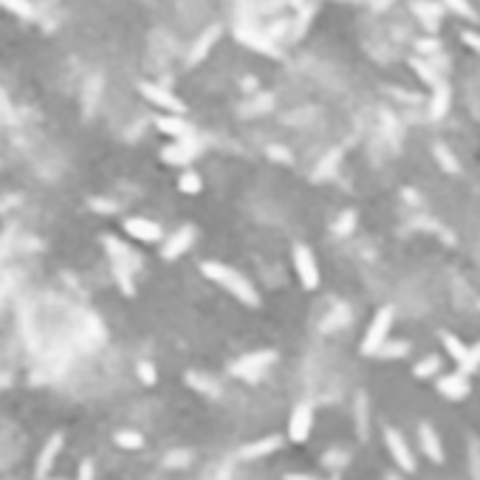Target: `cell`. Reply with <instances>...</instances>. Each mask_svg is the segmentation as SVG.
I'll use <instances>...</instances> for the list:
<instances>
[{
    "label": "cell",
    "instance_id": "1",
    "mask_svg": "<svg viewBox=\"0 0 480 480\" xmlns=\"http://www.w3.org/2000/svg\"><path fill=\"white\" fill-rule=\"evenodd\" d=\"M201 272L206 274V280H212L218 283L221 288H226L232 297H237L243 306H260V297H257V288L237 272V268L226 266V263H215V260H209V263H201Z\"/></svg>",
    "mask_w": 480,
    "mask_h": 480
},
{
    "label": "cell",
    "instance_id": "2",
    "mask_svg": "<svg viewBox=\"0 0 480 480\" xmlns=\"http://www.w3.org/2000/svg\"><path fill=\"white\" fill-rule=\"evenodd\" d=\"M390 325H393V308H379L370 328H368V334L362 339V353L373 356L379 353L384 345H387V334H390Z\"/></svg>",
    "mask_w": 480,
    "mask_h": 480
},
{
    "label": "cell",
    "instance_id": "3",
    "mask_svg": "<svg viewBox=\"0 0 480 480\" xmlns=\"http://www.w3.org/2000/svg\"><path fill=\"white\" fill-rule=\"evenodd\" d=\"M294 272H297V280L303 283L306 291L319 288V266H317V257L303 243L294 246Z\"/></svg>",
    "mask_w": 480,
    "mask_h": 480
},
{
    "label": "cell",
    "instance_id": "4",
    "mask_svg": "<svg viewBox=\"0 0 480 480\" xmlns=\"http://www.w3.org/2000/svg\"><path fill=\"white\" fill-rule=\"evenodd\" d=\"M311 430H314V407L303 401V404H297L291 410V418H288V441L306 443L311 438Z\"/></svg>",
    "mask_w": 480,
    "mask_h": 480
},
{
    "label": "cell",
    "instance_id": "5",
    "mask_svg": "<svg viewBox=\"0 0 480 480\" xmlns=\"http://www.w3.org/2000/svg\"><path fill=\"white\" fill-rule=\"evenodd\" d=\"M122 226H125V232H128L130 237L141 240V243H159V240L164 237L161 226L153 223V221H147V218H128Z\"/></svg>",
    "mask_w": 480,
    "mask_h": 480
},
{
    "label": "cell",
    "instance_id": "6",
    "mask_svg": "<svg viewBox=\"0 0 480 480\" xmlns=\"http://www.w3.org/2000/svg\"><path fill=\"white\" fill-rule=\"evenodd\" d=\"M384 441H387V449H390V455H393V461L399 463V469H404V472H415V461H412V455H410L407 441L401 438V432L387 430V432H384Z\"/></svg>",
    "mask_w": 480,
    "mask_h": 480
},
{
    "label": "cell",
    "instance_id": "7",
    "mask_svg": "<svg viewBox=\"0 0 480 480\" xmlns=\"http://www.w3.org/2000/svg\"><path fill=\"white\" fill-rule=\"evenodd\" d=\"M139 88H141V94H144L150 102H153V105H159V108H164V110H172V113H184V102L178 99V97H172L170 91H164V88L150 85V82H141Z\"/></svg>",
    "mask_w": 480,
    "mask_h": 480
},
{
    "label": "cell",
    "instance_id": "8",
    "mask_svg": "<svg viewBox=\"0 0 480 480\" xmlns=\"http://www.w3.org/2000/svg\"><path fill=\"white\" fill-rule=\"evenodd\" d=\"M274 362V353L272 350H263V353H254V356H243L240 362L232 368L237 376H246V379H257L263 368H268Z\"/></svg>",
    "mask_w": 480,
    "mask_h": 480
},
{
    "label": "cell",
    "instance_id": "9",
    "mask_svg": "<svg viewBox=\"0 0 480 480\" xmlns=\"http://www.w3.org/2000/svg\"><path fill=\"white\" fill-rule=\"evenodd\" d=\"M195 153H198V144H195L192 139H184V141H175V144L164 147V150H161V159H164L167 164L184 167V164H190V161H192V156H195Z\"/></svg>",
    "mask_w": 480,
    "mask_h": 480
},
{
    "label": "cell",
    "instance_id": "10",
    "mask_svg": "<svg viewBox=\"0 0 480 480\" xmlns=\"http://www.w3.org/2000/svg\"><path fill=\"white\" fill-rule=\"evenodd\" d=\"M192 240H195V229L192 226H184V229H178L167 243H164V252H161V257L164 260H175V257H181L190 246H192Z\"/></svg>",
    "mask_w": 480,
    "mask_h": 480
},
{
    "label": "cell",
    "instance_id": "11",
    "mask_svg": "<svg viewBox=\"0 0 480 480\" xmlns=\"http://www.w3.org/2000/svg\"><path fill=\"white\" fill-rule=\"evenodd\" d=\"M102 243H105V249L110 252V257H113V266H125V268H133L136 266H141V257H136V254H130V249L122 243V240H116V237H110V234H105L102 237Z\"/></svg>",
    "mask_w": 480,
    "mask_h": 480
},
{
    "label": "cell",
    "instance_id": "12",
    "mask_svg": "<svg viewBox=\"0 0 480 480\" xmlns=\"http://www.w3.org/2000/svg\"><path fill=\"white\" fill-rule=\"evenodd\" d=\"M59 449H63V435L54 432V435L46 441L43 452H40V458H37V477H40V480H46V474L51 472V466H54V461H57V455H59Z\"/></svg>",
    "mask_w": 480,
    "mask_h": 480
},
{
    "label": "cell",
    "instance_id": "13",
    "mask_svg": "<svg viewBox=\"0 0 480 480\" xmlns=\"http://www.w3.org/2000/svg\"><path fill=\"white\" fill-rule=\"evenodd\" d=\"M418 441H421L424 455H427L432 463H441V461H443V446H441V441H438V432H435L430 424H421V427H418Z\"/></svg>",
    "mask_w": 480,
    "mask_h": 480
},
{
    "label": "cell",
    "instance_id": "14",
    "mask_svg": "<svg viewBox=\"0 0 480 480\" xmlns=\"http://www.w3.org/2000/svg\"><path fill=\"white\" fill-rule=\"evenodd\" d=\"M237 40L243 43V46H252L254 51H266V54H280V51H277V46H274V40H268L266 34L254 32V28H243V26H240V28H237Z\"/></svg>",
    "mask_w": 480,
    "mask_h": 480
},
{
    "label": "cell",
    "instance_id": "15",
    "mask_svg": "<svg viewBox=\"0 0 480 480\" xmlns=\"http://www.w3.org/2000/svg\"><path fill=\"white\" fill-rule=\"evenodd\" d=\"M156 128H159L161 133H167V136L178 139V141H184V139H192V130H190V125L184 122L181 116H159Z\"/></svg>",
    "mask_w": 480,
    "mask_h": 480
},
{
    "label": "cell",
    "instance_id": "16",
    "mask_svg": "<svg viewBox=\"0 0 480 480\" xmlns=\"http://www.w3.org/2000/svg\"><path fill=\"white\" fill-rule=\"evenodd\" d=\"M438 390L446 396V399H466L469 396V379L463 373H455V376H443L438 381Z\"/></svg>",
    "mask_w": 480,
    "mask_h": 480
},
{
    "label": "cell",
    "instance_id": "17",
    "mask_svg": "<svg viewBox=\"0 0 480 480\" xmlns=\"http://www.w3.org/2000/svg\"><path fill=\"white\" fill-rule=\"evenodd\" d=\"M443 345H446V350L452 353V359L461 365V370H472L474 368V362H472V350L466 348V342H461L458 337H452V334H443Z\"/></svg>",
    "mask_w": 480,
    "mask_h": 480
},
{
    "label": "cell",
    "instance_id": "18",
    "mask_svg": "<svg viewBox=\"0 0 480 480\" xmlns=\"http://www.w3.org/2000/svg\"><path fill=\"white\" fill-rule=\"evenodd\" d=\"M218 34H221V28L218 26H209L206 32L198 37V43L192 46V51H190V66H195V63H201L203 59V54L215 46V40H218Z\"/></svg>",
    "mask_w": 480,
    "mask_h": 480
},
{
    "label": "cell",
    "instance_id": "19",
    "mask_svg": "<svg viewBox=\"0 0 480 480\" xmlns=\"http://www.w3.org/2000/svg\"><path fill=\"white\" fill-rule=\"evenodd\" d=\"M412 12L421 17V23L427 28H435L438 26V17L443 14V9L438 3H432V0H412Z\"/></svg>",
    "mask_w": 480,
    "mask_h": 480
},
{
    "label": "cell",
    "instance_id": "20",
    "mask_svg": "<svg viewBox=\"0 0 480 480\" xmlns=\"http://www.w3.org/2000/svg\"><path fill=\"white\" fill-rule=\"evenodd\" d=\"M280 438L277 435H268V438H263V441H257V443H249V446H243V458H266V455H272L274 449H280Z\"/></svg>",
    "mask_w": 480,
    "mask_h": 480
},
{
    "label": "cell",
    "instance_id": "21",
    "mask_svg": "<svg viewBox=\"0 0 480 480\" xmlns=\"http://www.w3.org/2000/svg\"><path fill=\"white\" fill-rule=\"evenodd\" d=\"M113 443L122 446V449H141L144 446V438L139 432H133V430H119L113 435Z\"/></svg>",
    "mask_w": 480,
    "mask_h": 480
},
{
    "label": "cell",
    "instance_id": "22",
    "mask_svg": "<svg viewBox=\"0 0 480 480\" xmlns=\"http://www.w3.org/2000/svg\"><path fill=\"white\" fill-rule=\"evenodd\" d=\"M446 110H449V88L441 82V85L435 88V97H432V116L441 119Z\"/></svg>",
    "mask_w": 480,
    "mask_h": 480
},
{
    "label": "cell",
    "instance_id": "23",
    "mask_svg": "<svg viewBox=\"0 0 480 480\" xmlns=\"http://www.w3.org/2000/svg\"><path fill=\"white\" fill-rule=\"evenodd\" d=\"M178 190H181L184 195H198L201 192V178L195 172H181V178H178Z\"/></svg>",
    "mask_w": 480,
    "mask_h": 480
},
{
    "label": "cell",
    "instance_id": "24",
    "mask_svg": "<svg viewBox=\"0 0 480 480\" xmlns=\"http://www.w3.org/2000/svg\"><path fill=\"white\" fill-rule=\"evenodd\" d=\"M0 6L9 9V12L17 14V17H32V14H34V9H32V3H28V0H0Z\"/></svg>",
    "mask_w": 480,
    "mask_h": 480
},
{
    "label": "cell",
    "instance_id": "25",
    "mask_svg": "<svg viewBox=\"0 0 480 480\" xmlns=\"http://www.w3.org/2000/svg\"><path fill=\"white\" fill-rule=\"evenodd\" d=\"M412 68H415V74L421 77V79H424L427 85H432V88H438V85H441L438 74H435V71H432V68H430L427 63H421V59H412Z\"/></svg>",
    "mask_w": 480,
    "mask_h": 480
},
{
    "label": "cell",
    "instance_id": "26",
    "mask_svg": "<svg viewBox=\"0 0 480 480\" xmlns=\"http://www.w3.org/2000/svg\"><path fill=\"white\" fill-rule=\"evenodd\" d=\"M443 6H449L452 12H458L461 17H469V20H477L474 9L469 6V0H443Z\"/></svg>",
    "mask_w": 480,
    "mask_h": 480
},
{
    "label": "cell",
    "instance_id": "27",
    "mask_svg": "<svg viewBox=\"0 0 480 480\" xmlns=\"http://www.w3.org/2000/svg\"><path fill=\"white\" fill-rule=\"evenodd\" d=\"M113 272H116V280H119V286H122V291L125 294H133V274H130V268L113 266Z\"/></svg>",
    "mask_w": 480,
    "mask_h": 480
},
{
    "label": "cell",
    "instance_id": "28",
    "mask_svg": "<svg viewBox=\"0 0 480 480\" xmlns=\"http://www.w3.org/2000/svg\"><path fill=\"white\" fill-rule=\"evenodd\" d=\"M136 376H139L147 387H153V384H156V368H153V362H139V365H136Z\"/></svg>",
    "mask_w": 480,
    "mask_h": 480
},
{
    "label": "cell",
    "instance_id": "29",
    "mask_svg": "<svg viewBox=\"0 0 480 480\" xmlns=\"http://www.w3.org/2000/svg\"><path fill=\"white\" fill-rule=\"evenodd\" d=\"M311 14H314V6H306L303 12H299V20H297V26H294V37H303L306 26L311 23Z\"/></svg>",
    "mask_w": 480,
    "mask_h": 480
},
{
    "label": "cell",
    "instance_id": "30",
    "mask_svg": "<svg viewBox=\"0 0 480 480\" xmlns=\"http://www.w3.org/2000/svg\"><path fill=\"white\" fill-rule=\"evenodd\" d=\"M435 156L441 159V164L449 170V172H458V164L452 161V156H449V150H443V147H435Z\"/></svg>",
    "mask_w": 480,
    "mask_h": 480
},
{
    "label": "cell",
    "instance_id": "31",
    "mask_svg": "<svg viewBox=\"0 0 480 480\" xmlns=\"http://www.w3.org/2000/svg\"><path fill=\"white\" fill-rule=\"evenodd\" d=\"M435 370H438V359H427L424 365L415 368V376H430V373H435Z\"/></svg>",
    "mask_w": 480,
    "mask_h": 480
},
{
    "label": "cell",
    "instance_id": "32",
    "mask_svg": "<svg viewBox=\"0 0 480 480\" xmlns=\"http://www.w3.org/2000/svg\"><path fill=\"white\" fill-rule=\"evenodd\" d=\"M461 40H463L466 46H472L474 51H480V34H477V32H461Z\"/></svg>",
    "mask_w": 480,
    "mask_h": 480
},
{
    "label": "cell",
    "instance_id": "33",
    "mask_svg": "<svg viewBox=\"0 0 480 480\" xmlns=\"http://www.w3.org/2000/svg\"><path fill=\"white\" fill-rule=\"evenodd\" d=\"M79 480H91V463H82V469H79Z\"/></svg>",
    "mask_w": 480,
    "mask_h": 480
},
{
    "label": "cell",
    "instance_id": "34",
    "mask_svg": "<svg viewBox=\"0 0 480 480\" xmlns=\"http://www.w3.org/2000/svg\"><path fill=\"white\" fill-rule=\"evenodd\" d=\"M418 48H421V51H432V48H438V43H432V40H421V43H418Z\"/></svg>",
    "mask_w": 480,
    "mask_h": 480
},
{
    "label": "cell",
    "instance_id": "35",
    "mask_svg": "<svg viewBox=\"0 0 480 480\" xmlns=\"http://www.w3.org/2000/svg\"><path fill=\"white\" fill-rule=\"evenodd\" d=\"M472 362H474V368H477V365H480V345H477V348H474V350H472Z\"/></svg>",
    "mask_w": 480,
    "mask_h": 480
},
{
    "label": "cell",
    "instance_id": "36",
    "mask_svg": "<svg viewBox=\"0 0 480 480\" xmlns=\"http://www.w3.org/2000/svg\"><path fill=\"white\" fill-rule=\"evenodd\" d=\"M373 3H376V9H381L384 3H390V0H373Z\"/></svg>",
    "mask_w": 480,
    "mask_h": 480
},
{
    "label": "cell",
    "instance_id": "37",
    "mask_svg": "<svg viewBox=\"0 0 480 480\" xmlns=\"http://www.w3.org/2000/svg\"><path fill=\"white\" fill-rule=\"evenodd\" d=\"M288 480H308L306 474H294V477H288Z\"/></svg>",
    "mask_w": 480,
    "mask_h": 480
}]
</instances>
